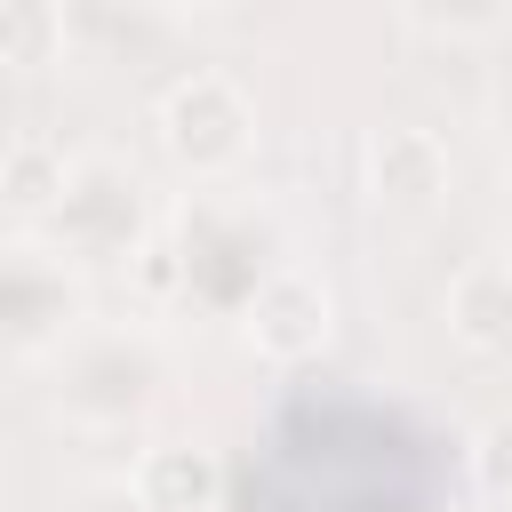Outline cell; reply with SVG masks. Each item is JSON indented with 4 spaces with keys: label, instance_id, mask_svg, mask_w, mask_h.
Wrapping results in <instances>:
<instances>
[{
    "label": "cell",
    "instance_id": "cell-1",
    "mask_svg": "<svg viewBox=\"0 0 512 512\" xmlns=\"http://www.w3.org/2000/svg\"><path fill=\"white\" fill-rule=\"evenodd\" d=\"M160 128H168V152H176L184 168L216 176V168H232V160L248 152V128H256V112H248V96H240L224 72H192L184 88H168V104H160Z\"/></svg>",
    "mask_w": 512,
    "mask_h": 512
},
{
    "label": "cell",
    "instance_id": "cell-2",
    "mask_svg": "<svg viewBox=\"0 0 512 512\" xmlns=\"http://www.w3.org/2000/svg\"><path fill=\"white\" fill-rule=\"evenodd\" d=\"M248 344L264 360H312L328 344V288L312 272H264L248 288Z\"/></svg>",
    "mask_w": 512,
    "mask_h": 512
},
{
    "label": "cell",
    "instance_id": "cell-3",
    "mask_svg": "<svg viewBox=\"0 0 512 512\" xmlns=\"http://www.w3.org/2000/svg\"><path fill=\"white\" fill-rule=\"evenodd\" d=\"M368 184L392 208H432L448 192V144L432 128H384L376 152H368Z\"/></svg>",
    "mask_w": 512,
    "mask_h": 512
},
{
    "label": "cell",
    "instance_id": "cell-4",
    "mask_svg": "<svg viewBox=\"0 0 512 512\" xmlns=\"http://www.w3.org/2000/svg\"><path fill=\"white\" fill-rule=\"evenodd\" d=\"M136 512H216V464L184 440L144 448L136 464Z\"/></svg>",
    "mask_w": 512,
    "mask_h": 512
},
{
    "label": "cell",
    "instance_id": "cell-5",
    "mask_svg": "<svg viewBox=\"0 0 512 512\" xmlns=\"http://www.w3.org/2000/svg\"><path fill=\"white\" fill-rule=\"evenodd\" d=\"M448 328L472 352H512V264H472L448 288Z\"/></svg>",
    "mask_w": 512,
    "mask_h": 512
},
{
    "label": "cell",
    "instance_id": "cell-6",
    "mask_svg": "<svg viewBox=\"0 0 512 512\" xmlns=\"http://www.w3.org/2000/svg\"><path fill=\"white\" fill-rule=\"evenodd\" d=\"M56 48H64V16H56V0H0V64L40 72Z\"/></svg>",
    "mask_w": 512,
    "mask_h": 512
},
{
    "label": "cell",
    "instance_id": "cell-7",
    "mask_svg": "<svg viewBox=\"0 0 512 512\" xmlns=\"http://www.w3.org/2000/svg\"><path fill=\"white\" fill-rule=\"evenodd\" d=\"M64 184H72V168H64V152H56V144L24 136V144H8V152H0V192H8L16 208H48V200H64Z\"/></svg>",
    "mask_w": 512,
    "mask_h": 512
},
{
    "label": "cell",
    "instance_id": "cell-8",
    "mask_svg": "<svg viewBox=\"0 0 512 512\" xmlns=\"http://www.w3.org/2000/svg\"><path fill=\"white\" fill-rule=\"evenodd\" d=\"M480 472H488V488L512 496V424H488L480 432Z\"/></svg>",
    "mask_w": 512,
    "mask_h": 512
}]
</instances>
